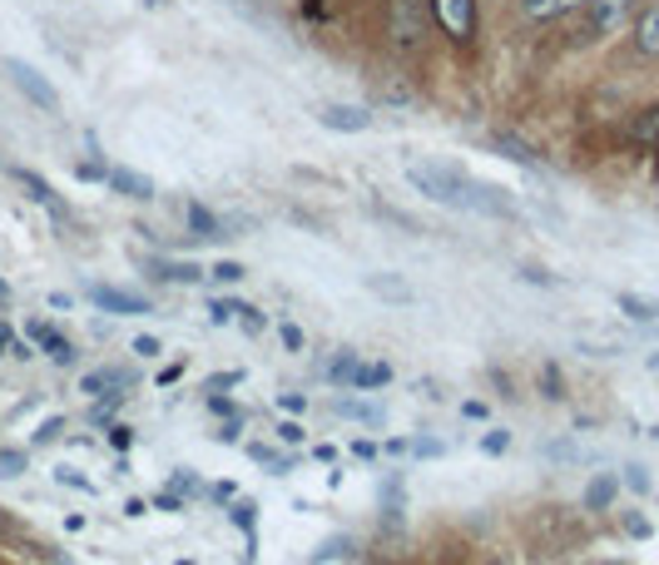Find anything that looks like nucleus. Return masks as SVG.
<instances>
[{
	"instance_id": "nucleus-17",
	"label": "nucleus",
	"mask_w": 659,
	"mask_h": 565,
	"mask_svg": "<svg viewBox=\"0 0 659 565\" xmlns=\"http://www.w3.org/2000/svg\"><path fill=\"white\" fill-rule=\"evenodd\" d=\"M353 372H357V353H353V347H343V353L327 362V382H337V387H353Z\"/></svg>"
},
{
	"instance_id": "nucleus-15",
	"label": "nucleus",
	"mask_w": 659,
	"mask_h": 565,
	"mask_svg": "<svg viewBox=\"0 0 659 565\" xmlns=\"http://www.w3.org/2000/svg\"><path fill=\"white\" fill-rule=\"evenodd\" d=\"M615 492H620V482H615V476H595V482L586 486V506L590 511H610Z\"/></svg>"
},
{
	"instance_id": "nucleus-40",
	"label": "nucleus",
	"mask_w": 659,
	"mask_h": 565,
	"mask_svg": "<svg viewBox=\"0 0 659 565\" xmlns=\"http://www.w3.org/2000/svg\"><path fill=\"white\" fill-rule=\"evenodd\" d=\"M278 436H283V442H303V426H297V422H283Z\"/></svg>"
},
{
	"instance_id": "nucleus-18",
	"label": "nucleus",
	"mask_w": 659,
	"mask_h": 565,
	"mask_svg": "<svg viewBox=\"0 0 659 565\" xmlns=\"http://www.w3.org/2000/svg\"><path fill=\"white\" fill-rule=\"evenodd\" d=\"M110 387H120V372L114 367H100V372H84L80 377V392H90V397H104Z\"/></svg>"
},
{
	"instance_id": "nucleus-44",
	"label": "nucleus",
	"mask_w": 659,
	"mask_h": 565,
	"mask_svg": "<svg viewBox=\"0 0 659 565\" xmlns=\"http://www.w3.org/2000/svg\"><path fill=\"white\" fill-rule=\"evenodd\" d=\"M6 297H10V283H0V303H6Z\"/></svg>"
},
{
	"instance_id": "nucleus-5",
	"label": "nucleus",
	"mask_w": 659,
	"mask_h": 565,
	"mask_svg": "<svg viewBox=\"0 0 659 565\" xmlns=\"http://www.w3.org/2000/svg\"><path fill=\"white\" fill-rule=\"evenodd\" d=\"M317 124L333 130V134H363L372 124V114L363 104H323V110H317Z\"/></svg>"
},
{
	"instance_id": "nucleus-29",
	"label": "nucleus",
	"mask_w": 659,
	"mask_h": 565,
	"mask_svg": "<svg viewBox=\"0 0 659 565\" xmlns=\"http://www.w3.org/2000/svg\"><path fill=\"white\" fill-rule=\"evenodd\" d=\"M540 387H546V397H566V392H560V367L540 372Z\"/></svg>"
},
{
	"instance_id": "nucleus-19",
	"label": "nucleus",
	"mask_w": 659,
	"mask_h": 565,
	"mask_svg": "<svg viewBox=\"0 0 659 565\" xmlns=\"http://www.w3.org/2000/svg\"><path fill=\"white\" fill-rule=\"evenodd\" d=\"M635 144L659 149V104H655V110H645L640 120H635Z\"/></svg>"
},
{
	"instance_id": "nucleus-6",
	"label": "nucleus",
	"mask_w": 659,
	"mask_h": 565,
	"mask_svg": "<svg viewBox=\"0 0 659 565\" xmlns=\"http://www.w3.org/2000/svg\"><path fill=\"white\" fill-rule=\"evenodd\" d=\"M90 297H94V307H104V313H124V317L149 313V307H154L144 293H130V287H104V283H94Z\"/></svg>"
},
{
	"instance_id": "nucleus-27",
	"label": "nucleus",
	"mask_w": 659,
	"mask_h": 565,
	"mask_svg": "<svg viewBox=\"0 0 659 565\" xmlns=\"http://www.w3.org/2000/svg\"><path fill=\"white\" fill-rule=\"evenodd\" d=\"M120 392H114V397H110V392H104V402H100V407H94V422H110L114 417V412H120Z\"/></svg>"
},
{
	"instance_id": "nucleus-43",
	"label": "nucleus",
	"mask_w": 659,
	"mask_h": 565,
	"mask_svg": "<svg viewBox=\"0 0 659 565\" xmlns=\"http://www.w3.org/2000/svg\"><path fill=\"white\" fill-rule=\"evenodd\" d=\"M10 343H16V337H10V327L0 323V353H10Z\"/></svg>"
},
{
	"instance_id": "nucleus-16",
	"label": "nucleus",
	"mask_w": 659,
	"mask_h": 565,
	"mask_svg": "<svg viewBox=\"0 0 659 565\" xmlns=\"http://www.w3.org/2000/svg\"><path fill=\"white\" fill-rule=\"evenodd\" d=\"M189 229H194V239H223V223L204 204H189Z\"/></svg>"
},
{
	"instance_id": "nucleus-42",
	"label": "nucleus",
	"mask_w": 659,
	"mask_h": 565,
	"mask_svg": "<svg viewBox=\"0 0 659 565\" xmlns=\"http://www.w3.org/2000/svg\"><path fill=\"white\" fill-rule=\"evenodd\" d=\"M462 417H472V422H481V417H486V402H466V407H462Z\"/></svg>"
},
{
	"instance_id": "nucleus-20",
	"label": "nucleus",
	"mask_w": 659,
	"mask_h": 565,
	"mask_svg": "<svg viewBox=\"0 0 659 565\" xmlns=\"http://www.w3.org/2000/svg\"><path fill=\"white\" fill-rule=\"evenodd\" d=\"M620 307L635 317V323H655V317H659V303H650V297H635V293H620Z\"/></svg>"
},
{
	"instance_id": "nucleus-41",
	"label": "nucleus",
	"mask_w": 659,
	"mask_h": 565,
	"mask_svg": "<svg viewBox=\"0 0 659 565\" xmlns=\"http://www.w3.org/2000/svg\"><path fill=\"white\" fill-rule=\"evenodd\" d=\"M412 452L417 456H442V442H412Z\"/></svg>"
},
{
	"instance_id": "nucleus-25",
	"label": "nucleus",
	"mask_w": 659,
	"mask_h": 565,
	"mask_svg": "<svg viewBox=\"0 0 659 565\" xmlns=\"http://www.w3.org/2000/svg\"><path fill=\"white\" fill-rule=\"evenodd\" d=\"M347 551H353V541H347V536H333L313 561H333V556H347Z\"/></svg>"
},
{
	"instance_id": "nucleus-31",
	"label": "nucleus",
	"mask_w": 659,
	"mask_h": 565,
	"mask_svg": "<svg viewBox=\"0 0 659 565\" xmlns=\"http://www.w3.org/2000/svg\"><path fill=\"white\" fill-rule=\"evenodd\" d=\"M278 407H283V412H293V417H297V412H307V397H303V392H283V397H278Z\"/></svg>"
},
{
	"instance_id": "nucleus-23",
	"label": "nucleus",
	"mask_w": 659,
	"mask_h": 565,
	"mask_svg": "<svg viewBox=\"0 0 659 565\" xmlns=\"http://www.w3.org/2000/svg\"><path fill=\"white\" fill-rule=\"evenodd\" d=\"M253 462H263V466H273V472H288V456H278L273 446H253Z\"/></svg>"
},
{
	"instance_id": "nucleus-34",
	"label": "nucleus",
	"mask_w": 659,
	"mask_h": 565,
	"mask_svg": "<svg viewBox=\"0 0 659 565\" xmlns=\"http://www.w3.org/2000/svg\"><path fill=\"white\" fill-rule=\"evenodd\" d=\"M233 521H239L243 531H253V501H239V506H233Z\"/></svg>"
},
{
	"instance_id": "nucleus-9",
	"label": "nucleus",
	"mask_w": 659,
	"mask_h": 565,
	"mask_svg": "<svg viewBox=\"0 0 659 565\" xmlns=\"http://www.w3.org/2000/svg\"><path fill=\"white\" fill-rule=\"evenodd\" d=\"M104 184H110L114 194L134 199V204H144V199H154V179L134 174V169H110V174H104Z\"/></svg>"
},
{
	"instance_id": "nucleus-28",
	"label": "nucleus",
	"mask_w": 659,
	"mask_h": 565,
	"mask_svg": "<svg viewBox=\"0 0 659 565\" xmlns=\"http://www.w3.org/2000/svg\"><path fill=\"white\" fill-rule=\"evenodd\" d=\"M625 531H630L635 541H645V536H650V521H645V516H635V511H625Z\"/></svg>"
},
{
	"instance_id": "nucleus-11",
	"label": "nucleus",
	"mask_w": 659,
	"mask_h": 565,
	"mask_svg": "<svg viewBox=\"0 0 659 565\" xmlns=\"http://www.w3.org/2000/svg\"><path fill=\"white\" fill-rule=\"evenodd\" d=\"M149 273L164 283H204L209 279L199 263H174V259H149Z\"/></svg>"
},
{
	"instance_id": "nucleus-1",
	"label": "nucleus",
	"mask_w": 659,
	"mask_h": 565,
	"mask_svg": "<svg viewBox=\"0 0 659 565\" xmlns=\"http://www.w3.org/2000/svg\"><path fill=\"white\" fill-rule=\"evenodd\" d=\"M407 179L432 199V204H446V209H462V213H491V219H506L516 213L511 194L496 184H481V179L462 174L452 164H412Z\"/></svg>"
},
{
	"instance_id": "nucleus-4",
	"label": "nucleus",
	"mask_w": 659,
	"mask_h": 565,
	"mask_svg": "<svg viewBox=\"0 0 659 565\" xmlns=\"http://www.w3.org/2000/svg\"><path fill=\"white\" fill-rule=\"evenodd\" d=\"M635 0H590L586 6V20H580V36L586 40H600V36H615V30L630 20Z\"/></svg>"
},
{
	"instance_id": "nucleus-46",
	"label": "nucleus",
	"mask_w": 659,
	"mask_h": 565,
	"mask_svg": "<svg viewBox=\"0 0 659 565\" xmlns=\"http://www.w3.org/2000/svg\"><path fill=\"white\" fill-rule=\"evenodd\" d=\"M486 565H506V561H486Z\"/></svg>"
},
{
	"instance_id": "nucleus-26",
	"label": "nucleus",
	"mask_w": 659,
	"mask_h": 565,
	"mask_svg": "<svg viewBox=\"0 0 659 565\" xmlns=\"http://www.w3.org/2000/svg\"><path fill=\"white\" fill-rule=\"evenodd\" d=\"M278 337H283V347H288V353H303V333H297L293 323H278Z\"/></svg>"
},
{
	"instance_id": "nucleus-24",
	"label": "nucleus",
	"mask_w": 659,
	"mask_h": 565,
	"mask_svg": "<svg viewBox=\"0 0 659 565\" xmlns=\"http://www.w3.org/2000/svg\"><path fill=\"white\" fill-rule=\"evenodd\" d=\"M209 279H219V283H239L243 279V269L233 259H223V263H214V269H209Z\"/></svg>"
},
{
	"instance_id": "nucleus-32",
	"label": "nucleus",
	"mask_w": 659,
	"mask_h": 565,
	"mask_svg": "<svg viewBox=\"0 0 659 565\" xmlns=\"http://www.w3.org/2000/svg\"><path fill=\"white\" fill-rule=\"evenodd\" d=\"M481 446H486V452H491V456H501L506 446H511V432H491V436H486Z\"/></svg>"
},
{
	"instance_id": "nucleus-7",
	"label": "nucleus",
	"mask_w": 659,
	"mask_h": 565,
	"mask_svg": "<svg viewBox=\"0 0 659 565\" xmlns=\"http://www.w3.org/2000/svg\"><path fill=\"white\" fill-rule=\"evenodd\" d=\"M16 179H20V184H26V194H30V199H36V204H40V209H45V213H50V219H55V223H70V204H65V199H60V194H55V189H50V179L30 174V169H16Z\"/></svg>"
},
{
	"instance_id": "nucleus-3",
	"label": "nucleus",
	"mask_w": 659,
	"mask_h": 565,
	"mask_svg": "<svg viewBox=\"0 0 659 565\" xmlns=\"http://www.w3.org/2000/svg\"><path fill=\"white\" fill-rule=\"evenodd\" d=\"M0 70L10 74V84H16V90L26 94L30 104H40V110H45V114H60V90H55V84H50V80H45V74H40L36 65H30V60H16V56H10Z\"/></svg>"
},
{
	"instance_id": "nucleus-13",
	"label": "nucleus",
	"mask_w": 659,
	"mask_h": 565,
	"mask_svg": "<svg viewBox=\"0 0 659 565\" xmlns=\"http://www.w3.org/2000/svg\"><path fill=\"white\" fill-rule=\"evenodd\" d=\"M580 6H590V0H520V10H526L530 20H556V16H566V10H580Z\"/></svg>"
},
{
	"instance_id": "nucleus-21",
	"label": "nucleus",
	"mask_w": 659,
	"mask_h": 565,
	"mask_svg": "<svg viewBox=\"0 0 659 565\" xmlns=\"http://www.w3.org/2000/svg\"><path fill=\"white\" fill-rule=\"evenodd\" d=\"M367 287H372V293H382V297H397V303H412V287L402 279H382V273H372Z\"/></svg>"
},
{
	"instance_id": "nucleus-39",
	"label": "nucleus",
	"mask_w": 659,
	"mask_h": 565,
	"mask_svg": "<svg viewBox=\"0 0 659 565\" xmlns=\"http://www.w3.org/2000/svg\"><path fill=\"white\" fill-rule=\"evenodd\" d=\"M174 492H199V476H189V472H174Z\"/></svg>"
},
{
	"instance_id": "nucleus-33",
	"label": "nucleus",
	"mask_w": 659,
	"mask_h": 565,
	"mask_svg": "<svg viewBox=\"0 0 659 565\" xmlns=\"http://www.w3.org/2000/svg\"><path fill=\"white\" fill-rule=\"evenodd\" d=\"M60 426H65V422H60V417H50V422H45V426H40V432H36V446L55 442V436H60Z\"/></svg>"
},
{
	"instance_id": "nucleus-8",
	"label": "nucleus",
	"mask_w": 659,
	"mask_h": 565,
	"mask_svg": "<svg viewBox=\"0 0 659 565\" xmlns=\"http://www.w3.org/2000/svg\"><path fill=\"white\" fill-rule=\"evenodd\" d=\"M635 50H640L645 60H659V0L635 16Z\"/></svg>"
},
{
	"instance_id": "nucleus-45",
	"label": "nucleus",
	"mask_w": 659,
	"mask_h": 565,
	"mask_svg": "<svg viewBox=\"0 0 659 565\" xmlns=\"http://www.w3.org/2000/svg\"><path fill=\"white\" fill-rule=\"evenodd\" d=\"M372 565H392V561H372Z\"/></svg>"
},
{
	"instance_id": "nucleus-36",
	"label": "nucleus",
	"mask_w": 659,
	"mask_h": 565,
	"mask_svg": "<svg viewBox=\"0 0 659 565\" xmlns=\"http://www.w3.org/2000/svg\"><path fill=\"white\" fill-rule=\"evenodd\" d=\"M154 506H159V511H179L184 501H179V492H159V496H154Z\"/></svg>"
},
{
	"instance_id": "nucleus-35",
	"label": "nucleus",
	"mask_w": 659,
	"mask_h": 565,
	"mask_svg": "<svg viewBox=\"0 0 659 565\" xmlns=\"http://www.w3.org/2000/svg\"><path fill=\"white\" fill-rule=\"evenodd\" d=\"M110 446L124 452V446H130V426H110Z\"/></svg>"
},
{
	"instance_id": "nucleus-10",
	"label": "nucleus",
	"mask_w": 659,
	"mask_h": 565,
	"mask_svg": "<svg viewBox=\"0 0 659 565\" xmlns=\"http://www.w3.org/2000/svg\"><path fill=\"white\" fill-rule=\"evenodd\" d=\"M333 412L347 422H363V426H382L387 422V412L377 407V402H363V397H333Z\"/></svg>"
},
{
	"instance_id": "nucleus-22",
	"label": "nucleus",
	"mask_w": 659,
	"mask_h": 565,
	"mask_svg": "<svg viewBox=\"0 0 659 565\" xmlns=\"http://www.w3.org/2000/svg\"><path fill=\"white\" fill-rule=\"evenodd\" d=\"M20 472H26V452H16V446H0V482H16Z\"/></svg>"
},
{
	"instance_id": "nucleus-30",
	"label": "nucleus",
	"mask_w": 659,
	"mask_h": 565,
	"mask_svg": "<svg viewBox=\"0 0 659 565\" xmlns=\"http://www.w3.org/2000/svg\"><path fill=\"white\" fill-rule=\"evenodd\" d=\"M625 482H630V492H650V472H645V466H630Z\"/></svg>"
},
{
	"instance_id": "nucleus-37",
	"label": "nucleus",
	"mask_w": 659,
	"mask_h": 565,
	"mask_svg": "<svg viewBox=\"0 0 659 565\" xmlns=\"http://www.w3.org/2000/svg\"><path fill=\"white\" fill-rule=\"evenodd\" d=\"M134 353H140V357H154V353H159V337H134Z\"/></svg>"
},
{
	"instance_id": "nucleus-12",
	"label": "nucleus",
	"mask_w": 659,
	"mask_h": 565,
	"mask_svg": "<svg viewBox=\"0 0 659 565\" xmlns=\"http://www.w3.org/2000/svg\"><path fill=\"white\" fill-rule=\"evenodd\" d=\"M30 343H40V347H45V353L55 357L60 367H70V362H74V347H70L65 337H60L50 323H30Z\"/></svg>"
},
{
	"instance_id": "nucleus-38",
	"label": "nucleus",
	"mask_w": 659,
	"mask_h": 565,
	"mask_svg": "<svg viewBox=\"0 0 659 565\" xmlns=\"http://www.w3.org/2000/svg\"><path fill=\"white\" fill-rule=\"evenodd\" d=\"M209 407H214V412H223V417H243V412H239V407H233V402H229V397H209Z\"/></svg>"
},
{
	"instance_id": "nucleus-2",
	"label": "nucleus",
	"mask_w": 659,
	"mask_h": 565,
	"mask_svg": "<svg viewBox=\"0 0 659 565\" xmlns=\"http://www.w3.org/2000/svg\"><path fill=\"white\" fill-rule=\"evenodd\" d=\"M427 10L452 46H472L476 40V0H427Z\"/></svg>"
},
{
	"instance_id": "nucleus-14",
	"label": "nucleus",
	"mask_w": 659,
	"mask_h": 565,
	"mask_svg": "<svg viewBox=\"0 0 659 565\" xmlns=\"http://www.w3.org/2000/svg\"><path fill=\"white\" fill-rule=\"evenodd\" d=\"M387 382H392V367H387V362H357V372H353V392L387 387Z\"/></svg>"
}]
</instances>
